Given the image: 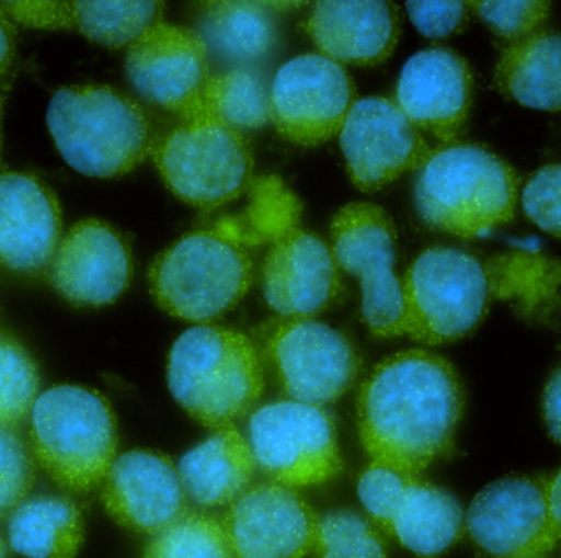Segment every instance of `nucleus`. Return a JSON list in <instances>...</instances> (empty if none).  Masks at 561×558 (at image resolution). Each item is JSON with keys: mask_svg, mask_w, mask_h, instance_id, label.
I'll return each instance as SVG.
<instances>
[{"mask_svg": "<svg viewBox=\"0 0 561 558\" xmlns=\"http://www.w3.org/2000/svg\"><path fill=\"white\" fill-rule=\"evenodd\" d=\"M465 411L450 362L408 350L382 360L358 395V429L373 464L419 475L450 454Z\"/></svg>", "mask_w": 561, "mask_h": 558, "instance_id": "nucleus-1", "label": "nucleus"}, {"mask_svg": "<svg viewBox=\"0 0 561 558\" xmlns=\"http://www.w3.org/2000/svg\"><path fill=\"white\" fill-rule=\"evenodd\" d=\"M46 125L62 160L89 178L124 176L153 150L147 112L111 86L58 89L49 101Z\"/></svg>", "mask_w": 561, "mask_h": 558, "instance_id": "nucleus-2", "label": "nucleus"}, {"mask_svg": "<svg viewBox=\"0 0 561 558\" xmlns=\"http://www.w3.org/2000/svg\"><path fill=\"white\" fill-rule=\"evenodd\" d=\"M168 386L191 418L207 428H226L262 398L265 366L245 333L204 323L171 346Z\"/></svg>", "mask_w": 561, "mask_h": 558, "instance_id": "nucleus-3", "label": "nucleus"}, {"mask_svg": "<svg viewBox=\"0 0 561 558\" xmlns=\"http://www.w3.org/2000/svg\"><path fill=\"white\" fill-rule=\"evenodd\" d=\"M517 193L511 164L480 145L451 144L419 168L415 207L432 229L474 239L513 219Z\"/></svg>", "mask_w": 561, "mask_h": 558, "instance_id": "nucleus-4", "label": "nucleus"}, {"mask_svg": "<svg viewBox=\"0 0 561 558\" xmlns=\"http://www.w3.org/2000/svg\"><path fill=\"white\" fill-rule=\"evenodd\" d=\"M150 289L158 306L178 319L204 323L230 312L249 293L253 263L224 217L194 230L157 257Z\"/></svg>", "mask_w": 561, "mask_h": 558, "instance_id": "nucleus-5", "label": "nucleus"}, {"mask_svg": "<svg viewBox=\"0 0 561 558\" xmlns=\"http://www.w3.org/2000/svg\"><path fill=\"white\" fill-rule=\"evenodd\" d=\"M30 442L59 487L84 493L107 478L117 458V421L107 399L94 389L55 386L33 405Z\"/></svg>", "mask_w": 561, "mask_h": 558, "instance_id": "nucleus-6", "label": "nucleus"}, {"mask_svg": "<svg viewBox=\"0 0 561 558\" xmlns=\"http://www.w3.org/2000/svg\"><path fill=\"white\" fill-rule=\"evenodd\" d=\"M402 297L405 335L438 345L463 339L480 326L491 291L486 270L474 257L431 247L405 272Z\"/></svg>", "mask_w": 561, "mask_h": 558, "instance_id": "nucleus-7", "label": "nucleus"}, {"mask_svg": "<svg viewBox=\"0 0 561 558\" xmlns=\"http://www.w3.org/2000/svg\"><path fill=\"white\" fill-rule=\"evenodd\" d=\"M153 157L167 186L203 210L237 200L252 183L249 141L209 118L184 121L154 147Z\"/></svg>", "mask_w": 561, "mask_h": 558, "instance_id": "nucleus-8", "label": "nucleus"}, {"mask_svg": "<svg viewBox=\"0 0 561 558\" xmlns=\"http://www.w3.org/2000/svg\"><path fill=\"white\" fill-rule=\"evenodd\" d=\"M330 240L336 265L362 284V316L379 339L405 335L402 283L394 273L398 234L382 207L352 203L333 217Z\"/></svg>", "mask_w": 561, "mask_h": 558, "instance_id": "nucleus-9", "label": "nucleus"}, {"mask_svg": "<svg viewBox=\"0 0 561 558\" xmlns=\"http://www.w3.org/2000/svg\"><path fill=\"white\" fill-rule=\"evenodd\" d=\"M263 366L293 401L332 405L355 385L358 352L348 337L316 319H280L260 335Z\"/></svg>", "mask_w": 561, "mask_h": 558, "instance_id": "nucleus-10", "label": "nucleus"}, {"mask_svg": "<svg viewBox=\"0 0 561 558\" xmlns=\"http://www.w3.org/2000/svg\"><path fill=\"white\" fill-rule=\"evenodd\" d=\"M249 442L263 474L283 487H317L342 470L335 422L320 406H262L250 418Z\"/></svg>", "mask_w": 561, "mask_h": 558, "instance_id": "nucleus-11", "label": "nucleus"}, {"mask_svg": "<svg viewBox=\"0 0 561 558\" xmlns=\"http://www.w3.org/2000/svg\"><path fill=\"white\" fill-rule=\"evenodd\" d=\"M358 498L369 517L417 557L442 556L463 533L458 501L417 475L371 464L359 477Z\"/></svg>", "mask_w": 561, "mask_h": 558, "instance_id": "nucleus-12", "label": "nucleus"}, {"mask_svg": "<svg viewBox=\"0 0 561 558\" xmlns=\"http://www.w3.org/2000/svg\"><path fill=\"white\" fill-rule=\"evenodd\" d=\"M355 102V86L340 62L323 55L296 56L276 72L270 121L284 138L316 147L340 134Z\"/></svg>", "mask_w": 561, "mask_h": 558, "instance_id": "nucleus-13", "label": "nucleus"}, {"mask_svg": "<svg viewBox=\"0 0 561 558\" xmlns=\"http://www.w3.org/2000/svg\"><path fill=\"white\" fill-rule=\"evenodd\" d=\"M473 543L496 558H543L559 543L549 480L506 477L478 493L467 514Z\"/></svg>", "mask_w": 561, "mask_h": 558, "instance_id": "nucleus-14", "label": "nucleus"}, {"mask_svg": "<svg viewBox=\"0 0 561 558\" xmlns=\"http://www.w3.org/2000/svg\"><path fill=\"white\" fill-rule=\"evenodd\" d=\"M209 58L194 30L161 20L128 46L125 71L141 98L193 121L210 78Z\"/></svg>", "mask_w": 561, "mask_h": 558, "instance_id": "nucleus-15", "label": "nucleus"}, {"mask_svg": "<svg viewBox=\"0 0 561 558\" xmlns=\"http://www.w3.org/2000/svg\"><path fill=\"white\" fill-rule=\"evenodd\" d=\"M340 147L358 190L378 191L421 168L431 150L396 99H356L340 130Z\"/></svg>", "mask_w": 561, "mask_h": 558, "instance_id": "nucleus-16", "label": "nucleus"}, {"mask_svg": "<svg viewBox=\"0 0 561 558\" xmlns=\"http://www.w3.org/2000/svg\"><path fill=\"white\" fill-rule=\"evenodd\" d=\"M134 275L125 237L104 220L75 224L48 265V280L76 307H104L127 291Z\"/></svg>", "mask_w": 561, "mask_h": 558, "instance_id": "nucleus-17", "label": "nucleus"}, {"mask_svg": "<svg viewBox=\"0 0 561 558\" xmlns=\"http://www.w3.org/2000/svg\"><path fill=\"white\" fill-rule=\"evenodd\" d=\"M222 524L237 558H304L319 516L293 488L265 483L233 501Z\"/></svg>", "mask_w": 561, "mask_h": 558, "instance_id": "nucleus-18", "label": "nucleus"}, {"mask_svg": "<svg viewBox=\"0 0 561 558\" xmlns=\"http://www.w3.org/2000/svg\"><path fill=\"white\" fill-rule=\"evenodd\" d=\"M262 289L283 319H312L329 309L342 289L332 247L300 227L287 230L263 260Z\"/></svg>", "mask_w": 561, "mask_h": 558, "instance_id": "nucleus-19", "label": "nucleus"}, {"mask_svg": "<svg viewBox=\"0 0 561 558\" xmlns=\"http://www.w3.org/2000/svg\"><path fill=\"white\" fill-rule=\"evenodd\" d=\"M473 75L463 56L445 46L412 56L396 89V102L419 130L454 141L467 124Z\"/></svg>", "mask_w": 561, "mask_h": 558, "instance_id": "nucleus-20", "label": "nucleus"}, {"mask_svg": "<svg viewBox=\"0 0 561 558\" xmlns=\"http://www.w3.org/2000/svg\"><path fill=\"white\" fill-rule=\"evenodd\" d=\"M102 501L115 523L151 536L186 513V493L173 460L141 448L115 458Z\"/></svg>", "mask_w": 561, "mask_h": 558, "instance_id": "nucleus-21", "label": "nucleus"}, {"mask_svg": "<svg viewBox=\"0 0 561 558\" xmlns=\"http://www.w3.org/2000/svg\"><path fill=\"white\" fill-rule=\"evenodd\" d=\"M61 242V207L51 187L28 173H0V266L48 269Z\"/></svg>", "mask_w": 561, "mask_h": 558, "instance_id": "nucleus-22", "label": "nucleus"}, {"mask_svg": "<svg viewBox=\"0 0 561 558\" xmlns=\"http://www.w3.org/2000/svg\"><path fill=\"white\" fill-rule=\"evenodd\" d=\"M320 55L336 62L375 66L398 45L401 13L382 0L317 2L304 23Z\"/></svg>", "mask_w": 561, "mask_h": 558, "instance_id": "nucleus-23", "label": "nucleus"}, {"mask_svg": "<svg viewBox=\"0 0 561 558\" xmlns=\"http://www.w3.org/2000/svg\"><path fill=\"white\" fill-rule=\"evenodd\" d=\"M255 467L250 442L236 428L226 425L187 452L178 471L186 497L199 506L219 508L245 493Z\"/></svg>", "mask_w": 561, "mask_h": 558, "instance_id": "nucleus-24", "label": "nucleus"}, {"mask_svg": "<svg viewBox=\"0 0 561 558\" xmlns=\"http://www.w3.org/2000/svg\"><path fill=\"white\" fill-rule=\"evenodd\" d=\"M491 297L537 326L561 327V262L530 250H513L488 260Z\"/></svg>", "mask_w": 561, "mask_h": 558, "instance_id": "nucleus-25", "label": "nucleus"}, {"mask_svg": "<svg viewBox=\"0 0 561 558\" xmlns=\"http://www.w3.org/2000/svg\"><path fill=\"white\" fill-rule=\"evenodd\" d=\"M194 32L214 55L233 68H252L278 42V25L268 3L206 2Z\"/></svg>", "mask_w": 561, "mask_h": 558, "instance_id": "nucleus-26", "label": "nucleus"}, {"mask_svg": "<svg viewBox=\"0 0 561 558\" xmlns=\"http://www.w3.org/2000/svg\"><path fill=\"white\" fill-rule=\"evenodd\" d=\"M506 98L539 111H561V33L537 30L511 43L496 68Z\"/></svg>", "mask_w": 561, "mask_h": 558, "instance_id": "nucleus-27", "label": "nucleus"}, {"mask_svg": "<svg viewBox=\"0 0 561 558\" xmlns=\"http://www.w3.org/2000/svg\"><path fill=\"white\" fill-rule=\"evenodd\" d=\"M84 540L81 511L68 498L22 501L9 520V543L26 558H75Z\"/></svg>", "mask_w": 561, "mask_h": 558, "instance_id": "nucleus-28", "label": "nucleus"}, {"mask_svg": "<svg viewBox=\"0 0 561 558\" xmlns=\"http://www.w3.org/2000/svg\"><path fill=\"white\" fill-rule=\"evenodd\" d=\"M270 91L255 68H230L210 75L196 118H209L233 130H255L268 124Z\"/></svg>", "mask_w": 561, "mask_h": 558, "instance_id": "nucleus-29", "label": "nucleus"}, {"mask_svg": "<svg viewBox=\"0 0 561 558\" xmlns=\"http://www.w3.org/2000/svg\"><path fill=\"white\" fill-rule=\"evenodd\" d=\"M161 2H71L72 26L82 36L107 48L137 42L154 23L161 22Z\"/></svg>", "mask_w": 561, "mask_h": 558, "instance_id": "nucleus-30", "label": "nucleus"}, {"mask_svg": "<svg viewBox=\"0 0 561 558\" xmlns=\"http://www.w3.org/2000/svg\"><path fill=\"white\" fill-rule=\"evenodd\" d=\"M144 558H233L226 527L204 513H184L154 534Z\"/></svg>", "mask_w": 561, "mask_h": 558, "instance_id": "nucleus-31", "label": "nucleus"}, {"mask_svg": "<svg viewBox=\"0 0 561 558\" xmlns=\"http://www.w3.org/2000/svg\"><path fill=\"white\" fill-rule=\"evenodd\" d=\"M38 388V368L32 356L15 337L0 330V425H19L32 411Z\"/></svg>", "mask_w": 561, "mask_h": 558, "instance_id": "nucleus-32", "label": "nucleus"}, {"mask_svg": "<svg viewBox=\"0 0 561 558\" xmlns=\"http://www.w3.org/2000/svg\"><path fill=\"white\" fill-rule=\"evenodd\" d=\"M312 553L316 558H388L375 524L348 510L319 517Z\"/></svg>", "mask_w": 561, "mask_h": 558, "instance_id": "nucleus-33", "label": "nucleus"}, {"mask_svg": "<svg viewBox=\"0 0 561 558\" xmlns=\"http://www.w3.org/2000/svg\"><path fill=\"white\" fill-rule=\"evenodd\" d=\"M35 470L23 442L0 425V517L12 513L32 490Z\"/></svg>", "mask_w": 561, "mask_h": 558, "instance_id": "nucleus-34", "label": "nucleus"}, {"mask_svg": "<svg viewBox=\"0 0 561 558\" xmlns=\"http://www.w3.org/2000/svg\"><path fill=\"white\" fill-rule=\"evenodd\" d=\"M481 20L504 38L517 39L537 32L550 12L547 2H470Z\"/></svg>", "mask_w": 561, "mask_h": 558, "instance_id": "nucleus-35", "label": "nucleus"}, {"mask_svg": "<svg viewBox=\"0 0 561 558\" xmlns=\"http://www.w3.org/2000/svg\"><path fill=\"white\" fill-rule=\"evenodd\" d=\"M523 206L537 227L561 239V164H547L530 178Z\"/></svg>", "mask_w": 561, "mask_h": 558, "instance_id": "nucleus-36", "label": "nucleus"}, {"mask_svg": "<svg viewBox=\"0 0 561 558\" xmlns=\"http://www.w3.org/2000/svg\"><path fill=\"white\" fill-rule=\"evenodd\" d=\"M467 2H408L409 16L415 29L428 38H445L460 32L468 22Z\"/></svg>", "mask_w": 561, "mask_h": 558, "instance_id": "nucleus-37", "label": "nucleus"}, {"mask_svg": "<svg viewBox=\"0 0 561 558\" xmlns=\"http://www.w3.org/2000/svg\"><path fill=\"white\" fill-rule=\"evenodd\" d=\"M13 22L32 29L75 30L71 2H0Z\"/></svg>", "mask_w": 561, "mask_h": 558, "instance_id": "nucleus-38", "label": "nucleus"}, {"mask_svg": "<svg viewBox=\"0 0 561 558\" xmlns=\"http://www.w3.org/2000/svg\"><path fill=\"white\" fill-rule=\"evenodd\" d=\"M542 409L550 435L561 444V365L547 383Z\"/></svg>", "mask_w": 561, "mask_h": 558, "instance_id": "nucleus-39", "label": "nucleus"}, {"mask_svg": "<svg viewBox=\"0 0 561 558\" xmlns=\"http://www.w3.org/2000/svg\"><path fill=\"white\" fill-rule=\"evenodd\" d=\"M15 46V26L0 7V75L7 71Z\"/></svg>", "mask_w": 561, "mask_h": 558, "instance_id": "nucleus-40", "label": "nucleus"}, {"mask_svg": "<svg viewBox=\"0 0 561 558\" xmlns=\"http://www.w3.org/2000/svg\"><path fill=\"white\" fill-rule=\"evenodd\" d=\"M549 503L557 534H559V539H561V468L557 471L556 477L549 480Z\"/></svg>", "mask_w": 561, "mask_h": 558, "instance_id": "nucleus-41", "label": "nucleus"}, {"mask_svg": "<svg viewBox=\"0 0 561 558\" xmlns=\"http://www.w3.org/2000/svg\"><path fill=\"white\" fill-rule=\"evenodd\" d=\"M0 558H7L5 546H3L2 539H0Z\"/></svg>", "mask_w": 561, "mask_h": 558, "instance_id": "nucleus-42", "label": "nucleus"}, {"mask_svg": "<svg viewBox=\"0 0 561 558\" xmlns=\"http://www.w3.org/2000/svg\"><path fill=\"white\" fill-rule=\"evenodd\" d=\"M0 150H2V130H0Z\"/></svg>", "mask_w": 561, "mask_h": 558, "instance_id": "nucleus-43", "label": "nucleus"}]
</instances>
